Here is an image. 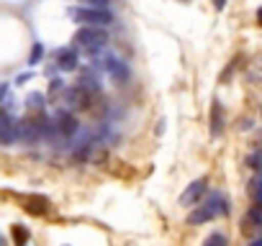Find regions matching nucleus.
Here are the masks:
<instances>
[{
  "mask_svg": "<svg viewBox=\"0 0 262 246\" xmlns=\"http://www.w3.org/2000/svg\"><path fill=\"white\" fill-rule=\"evenodd\" d=\"M70 16L82 26H100L103 29V26L113 23V16L108 11H103V8H72Z\"/></svg>",
  "mask_w": 262,
  "mask_h": 246,
  "instance_id": "nucleus-3",
  "label": "nucleus"
},
{
  "mask_svg": "<svg viewBox=\"0 0 262 246\" xmlns=\"http://www.w3.org/2000/svg\"><path fill=\"white\" fill-rule=\"evenodd\" d=\"M224 3H226V0H213V6H216V8H219V11H221V8H224Z\"/></svg>",
  "mask_w": 262,
  "mask_h": 246,
  "instance_id": "nucleus-21",
  "label": "nucleus"
},
{
  "mask_svg": "<svg viewBox=\"0 0 262 246\" xmlns=\"http://www.w3.org/2000/svg\"><path fill=\"white\" fill-rule=\"evenodd\" d=\"M0 246H6V238L3 236H0Z\"/></svg>",
  "mask_w": 262,
  "mask_h": 246,
  "instance_id": "nucleus-24",
  "label": "nucleus"
},
{
  "mask_svg": "<svg viewBox=\"0 0 262 246\" xmlns=\"http://www.w3.org/2000/svg\"><path fill=\"white\" fill-rule=\"evenodd\" d=\"M247 164H249L252 169H257V172H259V169H262V152L249 154V157H247Z\"/></svg>",
  "mask_w": 262,
  "mask_h": 246,
  "instance_id": "nucleus-18",
  "label": "nucleus"
},
{
  "mask_svg": "<svg viewBox=\"0 0 262 246\" xmlns=\"http://www.w3.org/2000/svg\"><path fill=\"white\" fill-rule=\"evenodd\" d=\"M57 67L62 72H72L77 67V52L75 49H59L57 52Z\"/></svg>",
  "mask_w": 262,
  "mask_h": 246,
  "instance_id": "nucleus-10",
  "label": "nucleus"
},
{
  "mask_svg": "<svg viewBox=\"0 0 262 246\" xmlns=\"http://www.w3.org/2000/svg\"><path fill=\"white\" fill-rule=\"evenodd\" d=\"M41 54H44V49L36 44V46H34V52H31V59H29V64H39V57H41Z\"/></svg>",
  "mask_w": 262,
  "mask_h": 246,
  "instance_id": "nucleus-19",
  "label": "nucleus"
},
{
  "mask_svg": "<svg viewBox=\"0 0 262 246\" xmlns=\"http://www.w3.org/2000/svg\"><path fill=\"white\" fill-rule=\"evenodd\" d=\"M62 92H67V90H64V82H62V80H52V85H49V97H59Z\"/></svg>",
  "mask_w": 262,
  "mask_h": 246,
  "instance_id": "nucleus-17",
  "label": "nucleus"
},
{
  "mask_svg": "<svg viewBox=\"0 0 262 246\" xmlns=\"http://www.w3.org/2000/svg\"><path fill=\"white\" fill-rule=\"evenodd\" d=\"M206 187H208L206 180H195V182H190V185L185 187V192L180 195V205H183V208H193L195 203H201V198L206 195Z\"/></svg>",
  "mask_w": 262,
  "mask_h": 246,
  "instance_id": "nucleus-5",
  "label": "nucleus"
},
{
  "mask_svg": "<svg viewBox=\"0 0 262 246\" xmlns=\"http://www.w3.org/2000/svg\"><path fill=\"white\" fill-rule=\"evenodd\" d=\"M257 21H259V23H262V8H259V11H257Z\"/></svg>",
  "mask_w": 262,
  "mask_h": 246,
  "instance_id": "nucleus-23",
  "label": "nucleus"
},
{
  "mask_svg": "<svg viewBox=\"0 0 262 246\" xmlns=\"http://www.w3.org/2000/svg\"><path fill=\"white\" fill-rule=\"evenodd\" d=\"M52 129H54L57 136L67 139V136H75V134H77L80 123H77V118H75L70 110H57L54 118H52Z\"/></svg>",
  "mask_w": 262,
  "mask_h": 246,
  "instance_id": "nucleus-4",
  "label": "nucleus"
},
{
  "mask_svg": "<svg viewBox=\"0 0 262 246\" xmlns=\"http://www.w3.org/2000/svg\"><path fill=\"white\" fill-rule=\"evenodd\" d=\"M226 213H229V200H226L224 195L213 192L203 205H198V208L188 215V223H190V226H203V223H208V220H213V218H219V215H226Z\"/></svg>",
  "mask_w": 262,
  "mask_h": 246,
  "instance_id": "nucleus-1",
  "label": "nucleus"
},
{
  "mask_svg": "<svg viewBox=\"0 0 262 246\" xmlns=\"http://www.w3.org/2000/svg\"><path fill=\"white\" fill-rule=\"evenodd\" d=\"M29 228L26 226H13V238H16V243L18 246H26V241H29Z\"/></svg>",
  "mask_w": 262,
  "mask_h": 246,
  "instance_id": "nucleus-15",
  "label": "nucleus"
},
{
  "mask_svg": "<svg viewBox=\"0 0 262 246\" xmlns=\"http://www.w3.org/2000/svg\"><path fill=\"white\" fill-rule=\"evenodd\" d=\"M85 3H88L90 8H103V11L108 8V0H85Z\"/></svg>",
  "mask_w": 262,
  "mask_h": 246,
  "instance_id": "nucleus-20",
  "label": "nucleus"
},
{
  "mask_svg": "<svg viewBox=\"0 0 262 246\" xmlns=\"http://www.w3.org/2000/svg\"><path fill=\"white\" fill-rule=\"evenodd\" d=\"M224 131V115H221V103L219 100H213V105H211V134L213 136H219Z\"/></svg>",
  "mask_w": 262,
  "mask_h": 246,
  "instance_id": "nucleus-11",
  "label": "nucleus"
},
{
  "mask_svg": "<svg viewBox=\"0 0 262 246\" xmlns=\"http://www.w3.org/2000/svg\"><path fill=\"white\" fill-rule=\"evenodd\" d=\"M26 210L34 213V215H41L49 210V200L47 198H39V195H29L26 198Z\"/></svg>",
  "mask_w": 262,
  "mask_h": 246,
  "instance_id": "nucleus-12",
  "label": "nucleus"
},
{
  "mask_svg": "<svg viewBox=\"0 0 262 246\" xmlns=\"http://www.w3.org/2000/svg\"><path fill=\"white\" fill-rule=\"evenodd\" d=\"M44 100H47V97H44L41 92H31V95H29V100H26V108H29L31 113H36V110H41V108H44Z\"/></svg>",
  "mask_w": 262,
  "mask_h": 246,
  "instance_id": "nucleus-14",
  "label": "nucleus"
},
{
  "mask_svg": "<svg viewBox=\"0 0 262 246\" xmlns=\"http://www.w3.org/2000/svg\"><path fill=\"white\" fill-rule=\"evenodd\" d=\"M100 67L105 69V75H108L116 85H123V82H126V67H123L121 59H116V57H105V59H100Z\"/></svg>",
  "mask_w": 262,
  "mask_h": 246,
  "instance_id": "nucleus-6",
  "label": "nucleus"
},
{
  "mask_svg": "<svg viewBox=\"0 0 262 246\" xmlns=\"http://www.w3.org/2000/svg\"><path fill=\"white\" fill-rule=\"evenodd\" d=\"M249 198H252V203L254 205H259L262 208V177H254L252 182H249Z\"/></svg>",
  "mask_w": 262,
  "mask_h": 246,
  "instance_id": "nucleus-13",
  "label": "nucleus"
},
{
  "mask_svg": "<svg viewBox=\"0 0 262 246\" xmlns=\"http://www.w3.org/2000/svg\"><path fill=\"white\" fill-rule=\"evenodd\" d=\"M203 246H229V241H226V236H224V233H219V231H216V233H211V236L206 238V243H203Z\"/></svg>",
  "mask_w": 262,
  "mask_h": 246,
  "instance_id": "nucleus-16",
  "label": "nucleus"
},
{
  "mask_svg": "<svg viewBox=\"0 0 262 246\" xmlns=\"http://www.w3.org/2000/svg\"><path fill=\"white\" fill-rule=\"evenodd\" d=\"M64 100L70 103V108H75V110H80V108H90V92L85 90V87H72V90H67L64 92Z\"/></svg>",
  "mask_w": 262,
  "mask_h": 246,
  "instance_id": "nucleus-8",
  "label": "nucleus"
},
{
  "mask_svg": "<svg viewBox=\"0 0 262 246\" xmlns=\"http://www.w3.org/2000/svg\"><path fill=\"white\" fill-rule=\"evenodd\" d=\"M249 246H262V238H254V241H252Z\"/></svg>",
  "mask_w": 262,
  "mask_h": 246,
  "instance_id": "nucleus-22",
  "label": "nucleus"
},
{
  "mask_svg": "<svg viewBox=\"0 0 262 246\" xmlns=\"http://www.w3.org/2000/svg\"><path fill=\"white\" fill-rule=\"evenodd\" d=\"M75 44L82 46V49L95 52V49H103V46L108 44V34H105L100 26H82V29L75 34Z\"/></svg>",
  "mask_w": 262,
  "mask_h": 246,
  "instance_id": "nucleus-2",
  "label": "nucleus"
},
{
  "mask_svg": "<svg viewBox=\"0 0 262 246\" xmlns=\"http://www.w3.org/2000/svg\"><path fill=\"white\" fill-rule=\"evenodd\" d=\"M257 228H262V208H259V205H252V208L244 213V218H242V231H244V233H252V231H257Z\"/></svg>",
  "mask_w": 262,
  "mask_h": 246,
  "instance_id": "nucleus-9",
  "label": "nucleus"
},
{
  "mask_svg": "<svg viewBox=\"0 0 262 246\" xmlns=\"http://www.w3.org/2000/svg\"><path fill=\"white\" fill-rule=\"evenodd\" d=\"M16 126H18L16 118L0 113V144H3V146H11L16 141Z\"/></svg>",
  "mask_w": 262,
  "mask_h": 246,
  "instance_id": "nucleus-7",
  "label": "nucleus"
}]
</instances>
